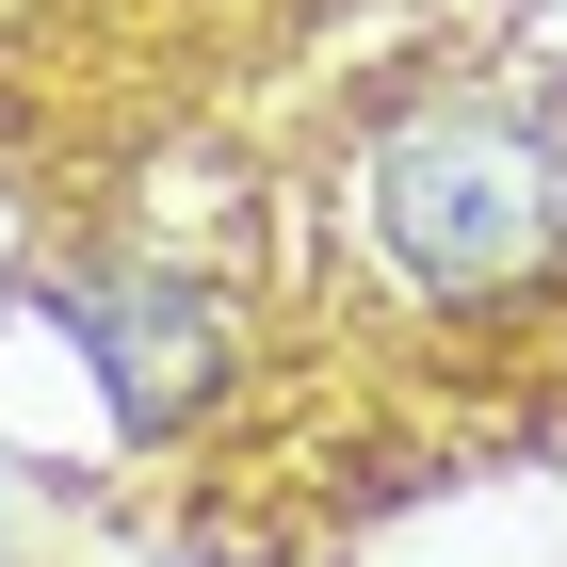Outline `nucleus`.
<instances>
[{"label": "nucleus", "mask_w": 567, "mask_h": 567, "mask_svg": "<svg viewBox=\"0 0 567 567\" xmlns=\"http://www.w3.org/2000/svg\"><path fill=\"white\" fill-rule=\"evenodd\" d=\"M49 324L97 357V390L114 422L163 454V437H212L260 373V308L227 292L212 260H178V244H114V260H65L49 276Z\"/></svg>", "instance_id": "f03ea898"}, {"label": "nucleus", "mask_w": 567, "mask_h": 567, "mask_svg": "<svg viewBox=\"0 0 567 567\" xmlns=\"http://www.w3.org/2000/svg\"><path fill=\"white\" fill-rule=\"evenodd\" d=\"M308 292L357 373L535 405L567 341V114L519 82L405 65L308 178Z\"/></svg>", "instance_id": "f257e3e1"}]
</instances>
